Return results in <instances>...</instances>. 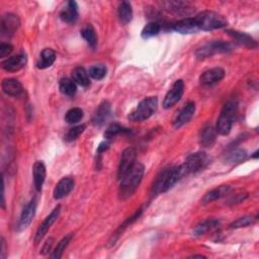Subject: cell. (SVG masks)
<instances>
[{
	"label": "cell",
	"instance_id": "20",
	"mask_svg": "<svg viewBox=\"0 0 259 259\" xmlns=\"http://www.w3.org/2000/svg\"><path fill=\"white\" fill-rule=\"evenodd\" d=\"M173 29L179 34L182 35H190V34H194L198 30H200L199 25L197 23V20L194 17H185L183 19L178 20L174 25H173Z\"/></svg>",
	"mask_w": 259,
	"mask_h": 259
},
{
	"label": "cell",
	"instance_id": "34",
	"mask_svg": "<svg viewBox=\"0 0 259 259\" xmlns=\"http://www.w3.org/2000/svg\"><path fill=\"white\" fill-rule=\"evenodd\" d=\"M73 238V234H68L65 236L57 245V247L55 248V250L53 251V254L51 255V258H55V259H59L62 257L63 252L65 251V249L67 248V246L69 245L70 241Z\"/></svg>",
	"mask_w": 259,
	"mask_h": 259
},
{
	"label": "cell",
	"instance_id": "33",
	"mask_svg": "<svg viewBox=\"0 0 259 259\" xmlns=\"http://www.w3.org/2000/svg\"><path fill=\"white\" fill-rule=\"evenodd\" d=\"M246 157H247V152L245 150L233 149L226 155L225 161L227 162V163L235 164V163H239V162H242L243 160H245Z\"/></svg>",
	"mask_w": 259,
	"mask_h": 259
},
{
	"label": "cell",
	"instance_id": "21",
	"mask_svg": "<svg viewBox=\"0 0 259 259\" xmlns=\"http://www.w3.org/2000/svg\"><path fill=\"white\" fill-rule=\"evenodd\" d=\"M231 191V186L230 185H221L218 186L212 190H210L209 192H207L204 198L202 199V204L207 205L210 203H213L219 199H222L226 196H228Z\"/></svg>",
	"mask_w": 259,
	"mask_h": 259
},
{
	"label": "cell",
	"instance_id": "32",
	"mask_svg": "<svg viewBox=\"0 0 259 259\" xmlns=\"http://www.w3.org/2000/svg\"><path fill=\"white\" fill-rule=\"evenodd\" d=\"M81 36L82 38L86 41V43L91 47V48H95L97 45V36L94 27L91 24H87L85 25L82 29H81Z\"/></svg>",
	"mask_w": 259,
	"mask_h": 259
},
{
	"label": "cell",
	"instance_id": "13",
	"mask_svg": "<svg viewBox=\"0 0 259 259\" xmlns=\"http://www.w3.org/2000/svg\"><path fill=\"white\" fill-rule=\"evenodd\" d=\"M20 25L19 18L13 13H6L1 19V32L2 36H13Z\"/></svg>",
	"mask_w": 259,
	"mask_h": 259
},
{
	"label": "cell",
	"instance_id": "47",
	"mask_svg": "<svg viewBox=\"0 0 259 259\" xmlns=\"http://www.w3.org/2000/svg\"><path fill=\"white\" fill-rule=\"evenodd\" d=\"M252 157H253V158H255V159H256V158H257V157H258V151H256V152H255V153H254V155H253V156H252Z\"/></svg>",
	"mask_w": 259,
	"mask_h": 259
},
{
	"label": "cell",
	"instance_id": "7",
	"mask_svg": "<svg viewBox=\"0 0 259 259\" xmlns=\"http://www.w3.org/2000/svg\"><path fill=\"white\" fill-rule=\"evenodd\" d=\"M234 49L233 44L228 42H222V41H214L207 43L198 51L196 52V57L199 60H204L207 58H210L216 54L221 53H229Z\"/></svg>",
	"mask_w": 259,
	"mask_h": 259
},
{
	"label": "cell",
	"instance_id": "16",
	"mask_svg": "<svg viewBox=\"0 0 259 259\" xmlns=\"http://www.w3.org/2000/svg\"><path fill=\"white\" fill-rule=\"evenodd\" d=\"M112 115V105L108 101H104L95 111L92 117V124L96 127H101L106 124Z\"/></svg>",
	"mask_w": 259,
	"mask_h": 259
},
{
	"label": "cell",
	"instance_id": "29",
	"mask_svg": "<svg viewBox=\"0 0 259 259\" xmlns=\"http://www.w3.org/2000/svg\"><path fill=\"white\" fill-rule=\"evenodd\" d=\"M72 80L82 87H88L90 85L89 74L83 67H76L72 71Z\"/></svg>",
	"mask_w": 259,
	"mask_h": 259
},
{
	"label": "cell",
	"instance_id": "18",
	"mask_svg": "<svg viewBox=\"0 0 259 259\" xmlns=\"http://www.w3.org/2000/svg\"><path fill=\"white\" fill-rule=\"evenodd\" d=\"M26 56L24 54H18L7 58L2 62V69L6 72H17L21 70L26 64Z\"/></svg>",
	"mask_w": 259,
	"mask_h": 259
},
{
	"label": "cell",
	"instance_id": "9",
	"mask_svg": "<svg viewBox=\"0 0 259 259\" xmlns=\"http://www.w3.org/2000/svg\"><path fill=\"white\" fill-rule=\"evenodd\" d=\"M184 92V83L181 79L176 80L172 85L171 89L165 95V99L163 101V108L168 110L174 107L180 100Z\"/></svg>",
	"mask_w": 259,
	"mask_h": 259
},
{
	"label": "cell",
	"instance_id": "27",
	"mask_svg": "<svg viewBox=\"0 0 259 259\" xmlns=\"http://www.w3.org/2000/svg\"><path fill=\"white\" fill-rule=\"evenodd\" d=\"M55 61H56L55 51L50 48L44 49L40 55V59L37 63V67L39 69H47L52 66Z\"/></svg>",
	"mask_w": 259,
	"mask_h": 259
},
{
	"label": "cell",
	"instance_id": "46",
	"mask_svg": "<svg viewBox=\"0 0 259 259\" xmlns=\"http://www.w3.org/2000/svg\"><path fill=\"white\" fill-rule=\"evenodd\" d=\"M192 258H198V257H200V258H206V256H204V255H193V256H191Z\"/></svg>",
	"mask_w": 259,
	"mask_h": 259
},
{
	"label": "cell",
	"instance_id": "41",
	"mask_svg": "<svg viewBox=\"0 0 259 259\" xmlns=\"http://www.w3.org/2000/svg\"><path fill=\"white\" fill-rule=\"evenodd\" d=\"M13 51V47L12 45L8 44V43H2L0 45V58H5L8 55L11 54V52Z\"/></svg>",
	"mask_w": 259,
	"mask_h": 259
},
{
	"label": "cell",
	"instance_id": "44",
	"mask_svg": "<svg viewBox=\"0 0 259 259\" xmlns=\"http://www.w3.org/2000/svg\"><path fill=\"white\" fill-rule=\"evenodd\" d=\"M247 198V193H240V194H237L236 198H233L230 200V204H239L241 202H243L245 199Z\"/></svg>",
	"mask_w": 259,
	"mask_h": 259
},
{
	"label": "cell",
	"instance_id": "10",
	"mask_svg": "<svg viewBox=\"0 0 259 259\" xmlns=\"http://www.w3.org/2000/svg\"><path fill=\"white\" fill-rule=\"evenodd\" d=\"M169 12H173L175 14L188 15L194 11V7L190 2L180 1V0H170V1H163L160 3Z\"/></svg>",
	"mask_w": 259,
	"mask_h": 259
},
{
	"label": "cell",
	"instance_id": "43",
	"mask_svg": "<svg viewBox=\"0 0 259 259\" xmlns=\"http://www.w3.org/2000/svg\"><path fill=\"white\" fill-rule=\"evenodd\" d=\"M53 243H54V239L53 238H49L45 245L43 246V249H42V254H47L49 251H51V248L53 246Z\"/></svg>",
	"mask_w": 259,
	"mask_h": 259
},
{
	"label": "cell",
	"instance_id": "19",
	"mask_svg": "<svg viewBox=\"0 0 259 259\" xmlns=\"http://www.w3.org/2000/svg\"><path fill=\"white\" fill-rule=\"evenodd\" d=\"M217 131L216 128L212 125H206L202 128L200 135H199V142L200 145L204 148H211L214 146L217 140Z\"/></svg>",
	"mask_w": 259,
	"mask_h": 259
},
{
	"label": "cell",
	"instance_id": "2",
	"mask_svg": "<svg viewBox=\"0 0 259 259\" xmlns=\"http://www.w3.org/2000/svg\"><path fill=\"white\" fill-rule=\"evenodd\" d=\"M144 172V165L136 162L134 167L121 179L119 189V198L121 201H126L133 196L143 179Z\"/></svg>",
	"mask_w": 259,
	"mask_h": 259
},
{
	"label": "cell",
	"instance_id": "45",
	"mask_svg": "<svg viewBox=\"0 0 259 259\" xmlns=\"http://www.w3.org/2000/svg\"><path fill=\"white\" fill-rule=\"evenodd\" d=\"M1 245H2V249H1V250H2V251H1L2 254H1V257H2V258H5V254H4V253H5V242H4V239H3V238H2V243H1Z\"/></svg>",
	"mask_w": 259,
	"mask_h": 259
},
{
	"label": "cell",
	"instance_id": "35",
	"mask_svg": "<svg viewBox=\"0 0 259 259\" xmlns=\"http://www.w3.org/2000/svg\"><path fill=\"white\" fill-rule=\"evenodd\" d=\"M89 77L93 78L94 80H103L107 75V67L103 64L93 65L88 70Z\"/></svg>",
	"mask_w": 259,
	"mask_h": 259
},
{
	"label": "cell",
	"instance_id": "39",
	"mask_svg": "<svg viewBox=\"0 0 259 259\" xmlns=\"http://www.w3.org/2000/svg\"><path fill=\"white\" fill-rule=\"evenodd\" d=\"M255 220L254 218L250 217V216H245V217H242V218H239L238 220L234 221L231 225H230V228L231 229H240V228H245V227H248V226H251L255 223Z\"/></svg>",
	"mask_w": 259,
	"mask_h": 259
},
{
	"label": "cell",
	"instance_id": "12",
	"mask_svg": "<svg viewBox=\"0 0 259 259\" xmlns=\"http://www.w3.org/2000/svg\"><path fill=\"white\" fill-rule=\"evenodd\" d=\"M61 213V206H57L48 217H46V219L42 222V224L39 226L36 237H35V242L38 244L42 241V239L45 237V235L47 234V232L49 231V229L51 228V226L57 221V219L59 218Z\"/></svg>",
	"mask_w": 259,
	"mask_h": 259
},
{
	"label": "cell",
	"instance_id": "38",
	"mask_svg": "<svg viewBox=\"0 0 259 259\" xmlns=\"http://www.w3.org/2000/svg\"><path fill=\"white\" fill-rule=\"evenodd\" d=\"M83 119V111L79 108H73L65 115V121L68 124H76Z\"/></svg>",
	"mask_w": 259,
	"mask_h": 259
},
{
	"label": "cell",
	"instance_id": "36",
	"mask_svg": "<svg viewBox=\"0 0 259 259\" xmlns=\"http://www.w3.org/2000/svg\"><path fill=\"white\" fill-rule=\"evenodd\" d=\"M161 30V25L158 22H150L148 23L142 30V38L143 39H150L152 37L157 36Z\"/></svg>",
	"mask_w": 259,
	"mask_h": 259
},
{
	"label": "cell",
	"instance_id": "26",
	"mask_svg": "<svg viewBox=\"0 0 259 259\" xmlns=\"http://www.w3.org/2000/svg\"><path fill=\"white\" fill-rule=\"evenodd\" d=\"M1 87L2 90L5 94L9 95V96H19L22 92V85L21 83L13 78H8V79H4L1 83Z\"/></svg>",
	"mask_w": 259,
	"mask_h": 259
},
{
	"label": "cell",
	"instance_id": "17",
	"mask_svg": "<svg viewBox=\"0 0 259 259\" xmlns=\"http://www.w3.org/2000/svg\"><path fill=\"white\" fill-rule=\"evenodd\" d=\"M225 77V70L220 67L212 68L207 71H205L201 77L200 81L203 86H212L221 80H223Z\"/></svg>",
	"mask_w": 259,
	"mask_h": 259
},
{
	"label": "cell",
	"instance_id": "6",
	"mask_svg": "<svg viewBox=\"0 0 259 259\" xmlns=\"http://www.w3.org/2000/svg\"><path fill=\"white\" fill-rule=\"evenodd\" d=\"M210 156L205 152H197L192 153L187 156L184 163L182 164L185 174L197 173L199 171L204 170L211 163Z\"/></svg>",
	"mask_w": 259,
	"mask_h": 259
},
{
	"label": "cell",
	"instance_id": "25",
	"mask_svg": "<svg viewBox=\"0 0 259 259\" xmlns=\"http://www.w3.org/2000/svg\"><path fill=\"white\" fill-rule=\"evenodd\" d=\"M227 34H228L230 37H232L238 44L245 46L249 49H255L257 48V43L256 41L251 38L249 35L245 34V32L242 31H238V30H227Z\"/></svg>",
	"mask_w": 259,
	"mask_h": 259
},
{
	"label": "cell",
	"instance_id": "40",
	"mask_svg": "<svg viewBox=\"0 0 259 259\" xmlns=\"http://www.w3.org/2000/svg\"><path fill=\"white\" fill-rule=\"evenodd\" d=\"M85 129H86V125H79V126L73 127L72 129L69 130L66 136H65V140H66L67 142L75 141L85 131Z\"/></svg>",
	"mask_w": 259,
	"mask_h": 259
},
{
	"label": "cell",
	"instance_id": "4",
	"mask_svg": "<svg viewBox=\"0 0 259 259\" xmlns=\"http://www.w3.org/2000/svg\"><path fill=\"white\" fill-rule=\"evenodd\" d=\"M194 18L197 20L199 28L206 31L223 28L228 25V20H227V18L224 15L215 11H203Z\"/></svg>",
	"mask_w": 259,
	"mask_h": 259
},
{
	"label": "cell",
	"instance_id": "28",
	"mask_svg": "<svg viewBox=\"0 0 259 259\" xmlns=\"http://www.w3.org/2000/svg\"><path fill=\"white\" fill-rule=\"evenodd\" d=\"M142 212H143V210L142 209H139V210H137V212L131 217V218H128L120 227L118 228V230L115 232V234H113V236H112V238H111V241H110V244L113 246V245H115L116 244V242H117V240L120 238V236L123 234V232L128 228V227H130L131 226L137 219H139V217L141 216V214H142Z\"/></svg>",
	"mask_w": 259,
	"mask_h": 259
},
{
	"label": "cell",
	"instance_id": "31",
	"mask_svg": "<svg viewBox=\"0 0 259 259\" xmlns=\"http://www.w3.org/2000/svg\"><path fill=\"white\" fill-rule=\"evenodd\" d=\"M59 88L64 95L67 96H73L77 91L76 83L70 78H62L59 82Z\"/></svg>",
	"mask_w": 259,
	"mask_h": 259
},
{
	"label": "cell",
	"instance_id": "37",
	"mask_svg": "<svg viewBox=\"0 0 259 259\" xmlns=\"http://www.w3.org/2000/svg\"><path fill=\"white\" fill-rule=\"evenodd\" d=\"M126 132H129L128 129H125L123 128L121 125L117 124V123H114L112 125H110L107 129V131L105 132V138L107 140H111L113 139L114 137L122 134V133H126Z\"/></svg>",
	"mask_w": 259,
	"mask_h": 259
},
{
	"label": "cell",
	"instance_id": "3",
	"mask_svg": "<svg viewBox=\"0 0 259 259\" xmlns=\"http://www.w3.org/2000/svg\"><path fill=\"white\" fill-rule=\"evenodd\" d=\"M237 112L238 106L236 102L230 101L224 105L216 126V131L218 134L222 136L230 134Z\"/></svg>",
	"mask_w": 259,
	"mask_h": 259
},
{
	"label": "cell",
	"instance_id": "8",
	"mask_svg": "<svg viewBox=\"0 0 259 259\" xmlns=\"http://www.w3.org/2000/svg\"><path fill=\"white\" fill-rule=\"evenodd\" d=\"M136 150L133 147H129L124 150L121 156L118 168V179L121 180L136 164Z\"/></svg>",
	"mask_w": 259,
	"mask_h": 259
},
{
	"label": "cell",
	"instance_id": "1",
	"mask_svg": "<svg viewBox=\"0 0 259 259\" xmlns=\"http://www.w3.org/2000/svg\"><path fill=\"white\" fill-rule=\"evenodd\" d=\"M184 175L186 174L182 165L166 167L161 170L152 186V196L155 197L168 191Z\"/></svg>",
	"mask_w": 259,
	"mask_h": 259
},
{
	"label": "cell",
	"instance_id": "22",
	"mask_svg": "<svg viewBox=\"0 0 259 259\" xmlns=\"http://www.w3.org/2000/svg\"><path fill=\"white\" fill-rule=\"evenodd\" d=\"M60 18L66 23H74L78 18V5L75 1H68L66 6L60 11Z\"/></svg>",
	"mask_w": 259,
	"mask_h": 259
},
{
	"label": "cell",
	"instance_id": "30",
	"mask_svg": "<svg viewBox=\"0 0 259 259\" xmlns=\"http://www.w3.org/2000/svg\"><path fill=\"white\" fill-rule=\"evenodd\" d=\"M119 17L122 23L128 24L129 22H131L133 18V8L132 5L128 1H123L120 6H119Z\"/></svg>",
	"mask_w": 259,
	"mask_h": 259
},
{
	"label": "cell",
	"instance_id": "15",
	"mask_svg": "<svg viewBox=\"0 0 259 259\" xmlns=\"http://www.w3.org/2000/svg\"><path fill=\"white\" fill-rule=\"evenodd\" d=\"M75 185L74 179L71 177H63L54 188L53 197L55 200H62L73 190Z\"/></svg>",
	"mask_w": 259,
	"mask_h": 259
},
{
	"label": "cell",
	"instance_id": "5",
	"mask_svg": "<svg viewBox=\"0 0 259 259\" xmlns=\"http://www.w3.org/2000/svg\"><path fill=\"white\" fill-rule=\"evenodd\" d=\"M158 99L156 96H149L144 99L138 107L129 115V120L132 122H143L151 118L157 111Z\"/></svg>",
	"mask_w": 259,
	"mask_h": 259
},
{
	"label": "cell",
	"instance_id": "42",
	"mask_svg": "<svg viewBox=\"0 0 259 259\" xmlns=\"http://www.w3.org/2000/svg\"><path fill=\"white\" fill-rule=\"evenodd\" d=\"M109 148H110V144H109L108 142H103V143H101V145L99 146V148H97V151H96L97 156L101 157V156L103 155V153H105Z\"/></svg>",
	"mask_w": 259,
	"mask_h": 259
},
{
	"label": "cell",
	"instance_id": "11",
	"mask_svg": "<svg viewBox=\"0 0 259 259\" xmlns=\"http://www.w3.org/2000/svg\"><path fill=\"white\" fill-rule=\"evenodd\" d=\"M37 211V201L36 199L31 200L22 210L18 223H17V230L18 231H23L25 230L27 227L30 225L36 215Z\"/></svg>",
	"mask_w": 259,
	"mask_h": 259
},
{
	"label": "cell",
	"instance_id": "23",
	"mask_svg": "<svg viewBox=\"0 0 259 259\" xmlns=\"http://www.w3.org/2000/svg\"><path fill=\"white\" fill-rule=\"evenodd\" d=\"M220 226V221L217 219H208L199 223L193 229V235L200 237L203 236L215 229H217Z\"/></svg>",
	"mask_w": 259,
	"mask_h": 259
},
{
	"label": "cell",
	"instance_id": "24",
	"mask_svg": "<svg viewBox=\"0 0 259 259\" xmlns=\"http://www.w3.org/2000/svg\"><path fill=\"white\" fill-rule=\"evenodd\" d=\"M46 166L43 161H37L34 168H32V175H34V183L35 187L38 191L42 190V187L44 185L45 179H46Z\"/></svg>",
	"mask_w": 259,
	"mask_h": 259
},
{
	"label": "cell",
	"instance_id": "14",
	"mask_svg": "<svg viewBox=\"0 0 259 259\" xmlns=\"http://www.w3.org/2000/svg\"><path fill=\"white\" fill-rule=\"evenodd\" d=\"M194 113H196V104L192 102H188L187 104H185L173 121L174 128L179 129L187 124L194 116Z\"/></svg>",
	"mask_w": 259,
	"mask_h": 259
}]
</instances>
